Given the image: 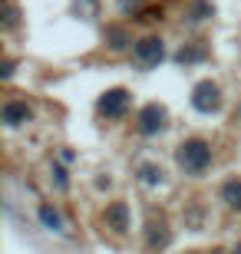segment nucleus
Instances as JSON below:
<instances>
[{
	"label": "nucleus",
	"instance_id": "9d476101",
	"mask_svg": "<svg viewBox=\"0 0 241 254\" xmlns=\"http://www.w3.org/2000/svg\"><path fill=\"white\" fill-rule=\"evenodd\" d=\"M238 113H241V109H238Z\"/></svg>",
	"mask_w": 241,
	"mask_h": 254
},
{
	"label": "nucleus",
	"instance_id": "39448f33",
	"mask_svg": "<svg viewBox=\"0 0 241 254\" xmlns=\"http://www.w3.org/2000/svg\"><path fill=\"white\" fill-rule=\"evenodd\" d=\"M136 57H139L146 66L159 63V60H162V40H159V37H146V40H139V43H136Z\"/></svg>",
	"mask_w": 241,
	"mask_h": 254
},
{
	"label": "nucleus",
	"instance_id": "423d86ee",
	"mask_svg": "<svg viewBox=\"0 0 241 254\" xmlns=\"http://www.w3.org/2000/svg\"><path fill=\"white\" fill-rule=\"evenodd\" d=\"M27 119H30L27 103H7V106H3V123H7V126H23Z\"/></svg>",
	"mask_w": 241,
	"mask_h": 254
},
{
	"label": "nucleus",
	"instance_id": "20e7f679",
	"mask_svg": "<svg viewBox=\"0 0 241 254\" xmlns=\"http://www.w3.org/2000/svg\"><path fill=\"white\" fill-rule=\"evenodd\" d=\"M162 126H165V113H162V106L152 103V106H146V109L139 113V132H142V135H156Z\"/></svg>",
	"mask_w": 241,
	"mask_h": 254
},
{
	"label": "nucleus",
	"instance_id": "7ed1b4c3",
	"mask_svg": "<svg viewBox=\"0 0 241 254\" xmlns=\"http://www.w3.org/2000/svg\"><path fill=\"white\" fill-rule=\"evenodd\" d=\"M126 106H129V93H126V89H109V93L99 99V113L116 119V116L126 113Z\"/></svg>",
	"mask_w": 241,
	"mask_h": 254
},
{
	"label": "nucleus",
	"instance_id": "1a4fd4ad",
	"mask_svg": "<svg viewBox=\"0 0 241 254\" xmlns=\"http://www.w3.org/2000/svg\"><path fill=\"white\" fill-rule=\"evenodd\" d=\"M40 218H43V225H47L50 231H60V228H63V225H60V215H56V211H50L47 205L40 208Z\"/></svg>",
	"mask_w": 241,
	"mask_h": 254
},
{
	"label": "nucleus",
	"instance_id": "f03ea898",
	"mask_svg": "<svg viewBox=\"0 0 241 254\" xmlns=\"http://www.w3.org/2000/svg\"><path fill=\"white\" fill-rule=\"evenodd\" d=\"M218 103H222V93L215 83H198L192 89V106L198 113H212V109H218Z\"/></svg>",
	"mask_w": 241,
	"mask_h": 254
},
{
	"label": "nucleus",
	"instance_id": "f257e3e1",
	"mask_svg": "<svg viewBox=\"0 0 241 254\" xmlns=\"http://www.w3.org/2000/svg\"><path fill=\"white\" fill-rule=\"evenodd\" d=\"M208 162H212V149L205 145V142H198V139H188V142H182L178 145V165L185 172H205L208 169Z\"/></svg>",
	"mask_w": 241,
	"mask_h": 254
},
{
	"label": "nucleus",
	"instance_id": "6e6552de",
	"mask_svg": "<svg viewBox=\"0 0 241 254\" xmlns=\"http://www.w3.org/2000/svg\"><path fill=\"white\" fill-rule=\"evenodd\" d=\"M222 195H225V201H228L232 208H241V185H238V182H228Z\"/></svg>",
	"mask_w": 241,
	"mask_h": 254
},
{
	"label": "nucleus",
	"instance_id": "0eeeda50",
	"mask_svg": "<svg viewBox=\"0 0 241 254\" xmlns=\"http://www.w3.org/2000/svg\"><path fill=\"white\" fill-rule=\"evenodd\" d=\"M106 221L112 225V231H126V228H129V215H126V205H122V201L109 205V208H106Z\"/></svg>",
	"mask_w": 241,
	"mask_h": 254
}]
</instances>
